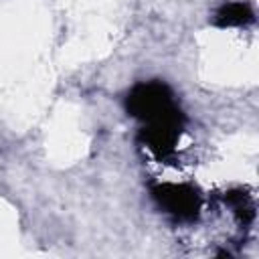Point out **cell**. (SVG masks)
<instances>
[{
  "label": "cell",
  "mask_w": 259,
  "mask_h": 259,
  "mask_svg": "<svg viewBox=\"0 0 259 259\" xmlns=\"http://www.w3.org/2000/svg\"><path fill=\"white\" fill-rule=\"evenodd\" d=\"M253 10L247 4L241 2H233V4H225L219 12H217V24L219 26H231V24H247L253 22Z\"/></svg>",
  "instance_id": "cell-3"
},
{
  "label": "cell",
  "mask_w": 259,
  "mask_h": 259,
  "mask_svg": "<svg viewBox=\"0 0 259 259\" xmlns=\"http://www.w3.org/2000/svg\"><path fill=\"white\" fill-rule=\"evenodd\" d=\"M127 111L142 119L144 144L156 156H168L182 130V111L174 93L162 81L138 83L127 93Z\"/></svg>",
  "instance_id": "cell-1"
},
{
  "label": "cell",
  "mask_w": 259,
  "mask_h": 259,
  "mask_svg": "<svg viewBox=\"0 0 259 259\" xmlns=\"http://www.w3.org/2000/svg\"><path fill=\"white\" fill-rule=\"evenodd\" d=\"M154 198L160 206L178 221H192L200 210V200L194 188L180 184H160L154 190Z\"/></svg>",
  "instance_id": "cell-2"
}]
</instances>
